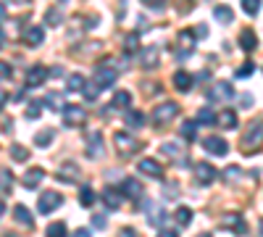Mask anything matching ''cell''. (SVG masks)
Returning <instances> with one entry per match:
<instances>
[{"mask_svg":"<svg viewBox=\"0 0 263 237\" xmlns=\"http://www.w3.org/2000/svg\"><path fill=\"white\" fill-rule=\"evenodd\" d=\"M11 156H13V161H18V163H24V161L29 158V153H27L24 145H11Z\"/></svg>","mask_w":263,"mask_h":237,"instance_id":"8d00e7d4","label":"cell"},{"mask_svg":"<svg viewBox=\"0 0 263 237\" xmlns=\"http://www.w3.org/2000/svg\"><path fill=\"white\" fill-rule=\"evenodd\" d=\"M11 187H13V174L11 171H0V190L11 192Z\"/></svg>","mask_w":263,"mask_h":237,"instance_id":"ab89813d","label":"cell"},{"mask_svg":"<svg viewBox=\"0 0 263 237\" xmlns=\"http://www.w3.org/2000/svg\"><path fill=\"white\" fill-rule=\"evenodd\" d=\"M195 45H197V37H195V32H192V29H182V32H179V37H177V56H179V58L192 56Z\"/></svg>","mask_w":263,"mask_h":237,"instance_id":"277c9868","label":"cell"},{"mask_svg":"<svg viewBox=\"0 0 263 237\" xmlns=\"http://www.w3.org/2000/svg\"><path fill=\"white\" fill-rule=\"evenodd\" d=\"M77 174H79L77 163H71V161H69V163H63V169L58 171V179H61V182H74V179H77Z\"/></svg>","mask_w":263,"mask_h":237,"instance_id":"cb8c5ba5","label":"cell"},{"mask_svg":"<svg viewBox=\"0 0 263 237\" xmlns=\"http://www.w3.org/2000/svg\"><path fill=\"white\" fill-rule=\"evenodd\" d=\"M158 237H177V232H174V229H163V232H158Z\"/></svg>","mask_w":263,"mask_h":237,"instance_id":"db71d44e","label":"cell"},{"mask_svg":"<svg viewBox=\"0 0 263 237\" xmlns=\"http://www.w3.org/2000/svg\"><path fill=\"white\" fill-rule=\"evenodd\" d=\"M182 137H184V140H190V142L197 137V119H195V121H184V124H182Z\"/></svg>","mask_w":263,"mask_h":237,"instance_id":"e575fe53","label":"cell"},{"mask_svg":"<svg viewBox=\"0 0 263 237\" xmlns=\"http://www.w3.org/2000/svg\"><path fill=\"white\" fill-rule=\"evenodd\" d=\"M158 61H161V53H158L156 45H150V48H142V50H140V63H142L145 69H156Z\"/></svg>","mask_w":263,"mask_h":237,"instance_id":"5bb4252c","label":"cell"},{"mask_svg":"<svg viewBox=\"0 0 263 237\" xmlns=\"http://www.w3.org/2000/svg\"><path fill=\"white\" fill-rule=\"evenodd\" d=\"M92 227H95V229H105V227H108V222H105L103 213H95V216H92Z\"/></svg>","mask_w":263,"mask_h":237,"instance_id":"7dc6e473","label":"cell"},{"mask_svg":"<svg viewBox=\"0 0 263 237\" xmlns=\"http://www.w3.org/2000/svg\"><path fill=\"white\" fill-rule=\"evenodd\" d=\"M114 145H116V153H119L121 158H132V156L140 150L137 137H132L129 132H116V135H114Z\"/></svg>","mask_w":263,"mask_h":237,"instance_id":"3957f363","label":"cell"},{"mask_svg":"<svg viewBox=\"0 0 263 237\" xmlns=\"http://www.w3.org/2000/svg\"><path fill=\"white\" fill-rule=\"evenodd\" d=\"M87 121V111L82 105H66L63 108V124L66 126H82Z\"/></svg>","mask_w":263,"mask_h":237,"instance_id":"52a82bcc","label":"cell"},{"mask_svg":"<svg viewBox=\"0 0 263 237\" xmlns=\"http://www.w3.org/2000/svg\"><path fill=\"white\" fill-rule=\"evenodd\" d=\"M197 124H216V114L211 108H200L197 111Z\"/></svg>","mask_w":263,"mask_h":237,"instance_id":"f35d334b","label":"cell"},{"mask_svg":"<svg viewBox=\"0 0 263 237\" xmlns=\"http://www.w3.org/2000/svg\"><path fill=\"white\" fill-rule=\"evenodd\" d=\"M137 171H140V174H145V177H150V179H161L163 177V166L158 161H153V158H142L137 163Z\"/></svg>","mask_w":263,"mask_h":237,"instance_id":"8fae6325","label":"cell"},{"mask_svg":"<svg viewBox=\"0 0 263 237\" xmlns=\"http://www.w3.org/2000/svg\"><path fill=\"white\" fill-rule=\"evenodd\" d=\"M239 48H242L245 53H253L258 48V37H255L253 29H242V32H239Z\"/></svg>","mask_w":263,"mask_h":237,"instance_id":"d6986e66","label":"cell"},{"mask_svg":"<svg viewBox=\"0 0 263 237\" xmlns=\"http://www.w3.org/2000/svg\"><path fill=\"white\" fill-rule=\"evenodd\" d=\"M74 237H92V234H90V229H77Z\"/></svg>","mask_w":263,"mask_h":237,"instance_id":"f5cc1de1","label":"cell"},{"mask_svg":"<svg viewBox=\"0 0 263 237\" xmlns=\"http://www.w3.org/2000/svg\"><path fill=\"white\" fill-rule=\"evenodd\" d=\"M263 145V121L260 119H253L245 129V135L239 137V150H248V153H253V150H258Z\"/></svg>","mask_w":263,"mask_h":237,"instance_id":"6da1fadb","label":"cell"},{"mask_svg":"<svg viewBox=\"0 0 263 237\" xmlns=\"http://www.w3.org/2000/svg\"><path fill=\"white\" fill-rule=\"evenodd\" d=\"M42 179H45V171L34 166V169H29V171H27V174H24V179H21V182H24V187L34 190V187H37V185H40Z\"/></svg>","mask_w":263,"mask_h":237,"instance_id":"ffe728a7","label":"cell"},{"mask_svg":"<svg viewBox=\"0 0 263 237\" xmlns=\"http://www.w3.org/2000/svg\"><path fill=\"white\" fill-rule=\"evenodd\" d=\"M66 232H69V229H66L63 222H55V224L48 227V237H66Z\"/></svg>","mask_w":263,"mask_h":237,"instance_id":"60d3db41","label":"cell"},{"mask_svg":"<svg viewBox=\"0 0 263 237\" xmlns=\"http://www.w3.org/2000/svg\"><path fill=\"white\" fill-rule=\"evenodd\" d=\"M121 192H124L126 198L137 200V198L142 195V185H140V182H137L135 177H126V179H124V185H121Z\"/></svg>","mask_w":263,"mask_h":237,"instance_id":"ac0fdd59","label":"cell"},{"mask_svg":"<svg viewBox=\"0 0 263 237\" xmlns=\"http://www.w3.org/2000/svg\"><path fill=\"white\" fill-rule=\"evenodd\" d=\"M216 124H221V129H234L237 126V114L227 108V111H221L216 116Z\"/></svg>","mask_w":263,"mask_h":237,"instance_id":"7402d4cb","label":"cell"},{"mask_svg":"<svg viewBox=\"0 0 263 237\" xmlns=\"http://www.w3.org/2000/svg\"><path fill=\"white\" fill-rule=\"evenodd\" d=\"M50 74H48V69L45 66H32L29 71H27V84L29 87H40L42 82H45Z\"/></svg>","mask_w":263,"mask_h":237,"instance_id":"e0dca14e","label":"cell"},{"mask_svg":"<svg viewBox=\"0 0 263 237\" xmlns=\"http://www.w3.org/2000/svg\"><path fill=\"white\" fill-rule=\"evenodd\" d=\"M216 93L221 95L224 100H232V98H234V90H232L229 82H218V84H216Z\"/></svg>","mask_w":263,"mask_h":237,"instance_id":"74e56055","label":"cell"},{"mask_svg":"<svg viewBox=\"0 0 263 237\" xmlns=\"http://www.w3.org/2000/svg\"><path fill=\"white\" fill-rule=\"evenodd\" d=\"M0 48H3V29H0Z\"/></svg>","mask_w":263,"mask_h":237,"instance_id":"94428289","label":"cell"},{"mask_svg":"<svg viewBox=\"0 0 263 237\" xmlns=\"http://www.w3.org/2000/svg\"><path fill=\"white\" fill-rule=\"evenodd\" d=\"M100 90H103V87H100V84H98L95 79H92L90 84H84V90H82V93H84V100H90V103H92V100H98Z\"/></svg>","mask_w":263,"mask_h":237,"instance_id":"4dcf8cb0","label":"cell"},{"mask_svg":"<svg viewBox=\"0 0 263 237\" xmlns=\"http://www.w3.org/2000/svg\"><path fill=\"white\" fill-rule=\"evenodd\" d=\"M161 153H163V156H171V158L184 156V153H182V148H179L177 142H163V145H161Z\"/></svg>","mask_w":263,"mask_h":237,"instance_id":"d590c367","label":"cell"},{"mask_svg":"<svg viewBox=\"0 0 263 237\" xmlns=\"http://www.w3.org/2000/svg\"><path fill=\"white\" fill-rule=\"evenodd\" d=\"M253 69H255V66H253V63L248 61V63H242V66L237 69V77H239V79H248V77L253 74Z\"/></svg>","mask_w":263,"mask_h":237,"instance_id":"bcb514c9","label":"cell"},{"mask_svg":"<svg viewBox=\"0 0 263 237\" xmlns=\"http://www.w3.org/2000/svg\"><path fill=\"white\" fill-rule=\"evenodd\" d=\"M216 177H218V171L211 166V163H197L195 166V179H197V185H203V187H208V185H213L216 182Z\"/></svg>","mask_w":263,"mask_h":237,"instance_id":"9c48e42d","label":"cell"},{"mask_svg":"<svg viewBox=\"0 0 263 237\" xmlns=\"http://www.w3.org/2000/svg\"><path fill=\"white\" fill-rule=\"evenodd\" d=\"M174 87H177L179 93H190V87H192V77H190L187 71H177V74H174Z\"/></svg>","mask_w":263,"mask_h":237,"instance_id":"44dd1931","label":"cell"},{"mask_svg":"<svg viewBox=\"0 0 263 237\" xmlns=\"http://www.w3.org/2000/svg\"><path fill=\"white\" fill-rule=\"evenodd\" d=\"M116 77H119V69L111 66V63H103V66L95 69V77L92 79L105 90V87H111V84H116Z\"/></svg>","mask_w":263,"mask_h":237,"instance_id":"5b68a950","label":"cell"},{"mask_svg":"<svg viewBox=\"0 0 263 237\" xmlns=\"http://www.w3.org/2000/svg\"><path fill=\"white\" fill-rule=\"evenodd\" d=\"M45 103L50 105L53 111H63L66 105H63V93H50L48 98H45Z\"/></svg>","mask_w":263,"mask_h":237,"instance_id":"836d02e7","label":"cell"},{"mask_svg":"<svg viewBox=\"0 0 263 237\" xmlns=\"http://www.w3.org/2000/svg\"><path fill=\"white\" fill-rule=\"evenodd\" d=\"M6 100H8V95H6L3 90H0V108H3V105H6Z\"/></svg>","mask_w":263,"mask_h":237,"instance_id":"9f6ffc18","label":"cell"},{"mask_svg":"<svg viewBox=\"0 0 263 237\" xmlns=\"http://www.w3.org/2000/svg\"><path fill=\"white\" fill-rule=\"evenodd\" d=\"M213 16H216V21H221V24H232V21H234V13H232L229 6H216Z\"/></svg>","mask_w":263,"mask_h":237,"instance_id":"4316f807","label":"cell"},{"mask_svg":"<svg viewBox=\"0 0 263 237\" xmlns=\"http://www.w3.org/2000/svg\"><path fill=\"white\" fill-rule=\"evenodd\" d=\"M239 3H242V11H245L248 16H255L258 8H260V0H239Z\"/></svg>","mask_w":263,"mask_h":237,"instance_id":"b9f144b4","label":"cell"},{"mask_svg":"<svg viewBox=\"0 0 263 237\" xmlns=\"http://www.w3.org/2000/svg\"><path fill=\"white\" fill-rule=\"evenodd\" d=\"M48 74H50V77H61V74H63V69H61V66H55V69H50Z\"/></svg>","mask_w":263,"mask_h":237,"instance_id":"11a10c76","label":"cell"},{"mask_svg":"<svg viewBox=\"0 0 263 237\" xmlns=\"http://www.w3.org/2000/svg\"><path fill=\"white\" fill-rule=\"evenodd\" d=\"M66 87H69L71 93H82L84 90V77L82 74H71L69 79H66Z\"/></svg>","mask_w":263,"mask_h":237,"instance_id":"d6a6232c","label":"cell"},{"mask_svg":"<svg viewBox=\"0 0 263 237\" xmlns=\"http://www.w3.org/2000/svg\"><path fill=\"white\" fill-rule=\"evenodd\" d=\"M87 156H90V158H103V156H105L103 135H98V132L87 135Z\"/></svg>","mask_w":263,"mask_h":237,"instance_id":"4fadbf2b","label":"cell"},{"mask_svg":"<svg viewBox=\"0 0 263 237\" xmlns=\"http://www.w3.org/2000/svg\"><path fill=\"white\" fill-rule=\"evenodd\" d=\"M124 119H126V124H129L132 129H140V126H145V114H140V111H129Z\"/></svg>","mask_w":263,"mask_h":237,"instance_id":"1f68e13d","label":"cell"},{"mask_svg":"<svg viewBox=\"0 0 263 237\" xmlns=\"http://www.w3.org/2000/svg\"><path fill=\"white\" fill-rule=\"evenodd\" d=\"M142 3H145L147 8H161V6L166 3V0H142Z\"/></svg>","mask_w":263,"mask_h":237,"instance_id":"816d5d0a","label":"cell"},{"mask_svg":"<svg viewBox=\"0 0 263 237\" xmlns=\"http://www.w3.org/2000/svg\"><path fill=\"white\" fill-rule=\"evenodd\" d=\"M179 116V103L177 100H163L161 105L153 108V124L156 126H166L168 121H174Z\"/></svg>","mask_w":263,"mask_h":237,"instance_id":"7a4b0ae2","label":"cell"},{"mask_svg":"<svg viewBox=\"0 0 263 237\" xmlns=\"http://www.w3.org/2000/svg\"><path fill=\"white\" fill-rule=\"evenodd\" d=\"M103 203H105L108 211L121 208V190H116V187H105V190H103Z\"/></svg>","mask_w":263,"mask_h":237,"instance_id":"2e32d148","label":"cell"},{"mask_svg":"<svg viewBox=\"0 0 263 237\" xmlns=\"http://www.w3.org/2000/svg\"><path fill=\"white\" fill-rule=\"evenodd\" d=\"M242 105H245V108H248V105H253V98H250V95H245V98H242Z\"/></svg>","mask_w":263,"mask_h":237,"instance_id":"6f0895ef","label":"cell"},{"mask_svg":"<svg viewBox=\"0 0 263 237\" xmlns=\"http://www.w3.org/2000/svg\"><path fill=\"white\" fill-rule=\"evenodd\" d=\"M21 40H24L27 45L37 48V45H42V40H45V29H42V27H27L24 34H21Z\"/></svg>","mask_w":263,"mask_h":237,"instance_id":"9a60e30c","label":"cell"},{"mask_svg":"<svg viewBox=\"0 0 263 237\" xmlns=\"http://www.w3.org/2000/svg\"><path fill=\"white\" fill-rule=\"evenodd\" d=\"M95 200H98V198H95V190H92L90 185H84V187L79 190V203H82V206H92Z\"/></svg>","mask_w":263,"mask_h":237,"instance_id":"f1b7e54d","label":"cell"},{"mask_svg":"<svg viewBox=\"0 0 263 237\" xmlns=\"http://www.w3.org/2000/svg\"><path fill=\"white\" fill-rule=\"evenodd\" d=\"M13 216H16L18 224H24V227H32V224H34V219H32V213H29L27 206H16V208H13Z\"/></svg>","mask_w":263,"mask_h":237,"instance_id":"d4e9b609","label":"cell"},{"mask_svg":"<svg viewBox=\"0 0 263 237\" xmlns=\"http://www.w3.org/2000/svg\"><path fill=\"white\" fill-rule=\"evenodd\" d=\"M221 229H232L234 234H245L248 224L239 213H227V216H221Z\"/></svg>","mask_w":263,"mask_h":237,"instance_id":"30bf717a","label":"cell"},{"mask_svg":"<svg viewBox=\"0 0 263 237\" xmlns=\"http://www.w3.org/2000/svg\"><path fill=\"white\" fill-rule=\"evenodd\" d=\"M119 237H137V229H132V227H124L119 232Z\"/></svg>","mask_w":263,"mask_h":237,"instance_id":"f907efd6","label":"cell"},{"mask_svg":"<svg viewBox=\"0 0 263 237\" xmlns=\"http://www.w3.org/2000/svg\"><path fill=\"white\" fill-rule=\"evenodd\" d=\"M145 211H147V224L150 227H161L166 222V211L156 203V200H147L145 203Z\"/></svg>","mask_w":263,"mask_h":237,"instance_id":"7c38bea8","label":"cell"},{"mask_svg":"<svg viewBox=\"0 0 263 237\" xmlns=\"http://www.w3.org/2000/svg\"><path fill=\"white\" fill-rule=\"evenodd\" d=\"M53 140H55V132H53V129H40V132L34 135V145H37V148H48Z\"/></svg>","mask_w":263,"mask_h":237,"instance_id":"484cf974","label":"cell"},{"mask_svg":"<svg viewBox=\"0 0 263 237\" xmlns=\"http://www.w3.org/2000/svg\"><path fill=\"white\" fill-rule=\"evenodd\" d=\"M203 148L208 150L211 156H227L229 153V142L221 137V135H211L203 140Z\"/></svg>","mask_w":263,"mask_h":237,"instance_id":"ba28073f","label":"cell"},{"mask_svg":"<svg viewBox=\"0 0 263 237\" xmlns=\"http://www.w3.org/2000/svg\"><path fill=\"white\" fill-rule=\"evenodd\" d=\"M221 177H224V182H229V185H237L239 179H242V169H239V166H227Z\"/></svg>","mask_w":263,"mask_h":237,"instance_id":"83f0119b","label":"cell"},{"mask_svg":"<svg viewBox=\"0 0 263 237\" xmlns=\"http://www.w3.org/2000/svg\"><path fill=\"white\" fill-rule=\"evenodd\" d=\"M124 45H126V53H135V50H140V37H137V34H129Z\"/></svg>","mask_w":263,"mask_h":237,"instance_id":"ee69618b","label":"cell"},{"mask_svg":"<svg viewBox=\"0 0 263 237\" xmlns=\"http://www.w3.org/2000/svg\"><path fill=\"white\" fill-rule=\"evenodd\" d=\"M3 79H11V63L0 61V82H3Z\"/></svg>","mask_w":263,"mask_h":237,"instance_id":"c3c4849f","label":"cell"},{"mask_svg":"<svg viewBox=\"0 0 263 237\" xmlns=\"http://www.w3.org/2000/svg\"><path fill=\"white\" fill-rule=\"evenodd\" d=\"M197 237H211V234H208V232H203V234H197Z\"/></svg>","mask_w":263,"mask_h":237,"instance_id":"6125c7cd","label":"cell"},{"mask_svg":"<svg viewBox=\"0 0 263 237\" xmlns=\"http://www.w3.org/2000/svg\"><path fill=\"white\" fill-rule=\"evenodd\" d=\"M40 111H42L40 103H29V105H27V119H40V116H42Z\"/></svg>","mask_w":263,"mask_h":237,"instance_id":"f6af8a7d","label":"cell"},{"mask_svg":"<svg viewBox=\"0 0 263 237\" xmlns=\"http://www.w3.org/2000/svg\"><path fill=\"white\" fill-rule=\"evenodd\" d=\"M8 3H13V6H21V3H27V0H8Z\"/></svg>","mask_w":263,"mask_h":237,"instance_id":"680465c9","label":"cell"},{"mask_svg":"<svg viewBox=\"0 0 263 237\" xmlns=\"http://www.w3.org/2000/svg\"><path fill=\"white\" fill-rule=\"evenodd\" d=\"M129 105H132V93H129V90H119V93H114L111 108H129Z\"/></svg>","mask_w":263,"mask_h":237,"instance_id":"603a6c76","label":"cell"},{"mask_svg":"<svg viewBox=\"0 0 263 237\" xmlns=\"http://www.w3.org/2000/svg\"><path fill=\"white\" fill-rule=\"evenodd\" d=\"M61 203H63L61 192H53V190H48V192H42V195H40V200H37V208H40V213H53L55 208H61Z\"/></svg>","mask_w":263,"mask_h":237,"instance_id":"8992f818","label":"cell"},{"mask_svg":"<svg viewBox=\"0 0 263 237\" xmlns=\"http://www.w3.org/2000/svg\"><path fill=\"white\" fill-rule=\"evenodd\" d=\"M3 211H6V206H3V200H0V216H3Z\"/></svg>","mask_w":263,"mask_h":237,"instance_id":"91938a15","label":"cell"},{"mask_svg":"<svg viewBox=\"0 0 263 237\" xmlns=\"http://www.w3.org/2000/svg\"><path fill=\"white\" fill-rule=\"evenodd\" d=\"M192 32H195V37H197V40H205V37H208V27H205V24L192 27Z\"/></svg>","mask_w":263,"mask_h":237,"instance_id":"681fc988","label":"cell"},{"mask_svg":"<svg viewBox=\"0 0 263 237\" xmlns=\"http://www.w3.org/2000/svg\"><path fill=\"white\" fill-rule=\"evenodd\" d=\"M45 21H48L50 27H58L61 21H63V13H61L58 8H53V11H48V13H45Z\"/></svg>","mask_w":263,"mask_h":237,"instance_id":"7bdbcfd3","label":"cell"},{"mask_svg":"<svg viewBox=\"0 0 263 237\" xmlns=\"http://www.w3.org/2000/svg\"><path fill=\"white\" fill-rule=\"evenodd\" d=\"M174 219H177V224H179V227H190V222H192V211H190L187 206H182V208H177Z\"/></svg>","mask_w":263,"mask_h":237,"instance_id":"f546056e","label":"cell"}]
</instances>
